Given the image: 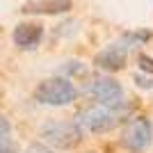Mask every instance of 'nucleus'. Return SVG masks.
Segmentation results:
<instances>
[{
    "label": "nucleus",
    "instance_id": "nucleus-10",
    "mask_svg": "<svg viewBox=\"0 0 153 153\" xmlns=\"http://www.w3.org/2000/svg\"><path fill=\"white\" fill-rule=\"evenodd\" d=\"M137 64H140L142 71H149V73H153V59L149 57V55H140L137 57Z\"/></svg>",
    "mask_w": 153,
    "mask_h": 153
},
{
    "label": "nucleus",
    "instance_id": "nucleus-6",
    "mask_svg": "<svg viewBox=\"0 0 153 153\" xmlns=\"http://www.w3.org/2000/svg\"><path fill=\"white\" fill-rule=\"evenodd\" d=\"M128 48H130V46H128L126 41H121V44H112V46L103 48V51L96 55L94 64L98 66V69H103V71H119V69L126 66Z\"/></svg>",
    "mask_w": 153,
    "mask_h": 153
},
{
    "label": "nucleus",
    "instance_id": "nucleus-8",
    "mask_svg": "<svg viewBox=\"0 0 153 153\" xmlns=\"http://www.w3.org/2000/svg\"><path fill=\"white\" fill-rule=\"evenodd\" d=\"M71 7V0H30L23 5V14H62Z\"/></svg>",
    "mask_w": 153,
    "mask_h": 153
},
{
    "label": "nucleus",
    "instance_id": "nucleus-11",
    "mask_svg": "<svg viewBox=\"0 0 153 153\" xmlns=\"http://www.w3.org/2000/svg\"><path fill=\"white\" fill-rule=\"evenodd\" d=\"M135 82H137V87L142 85L144 89H151V87H153V82H151V80H149V78H144V76H140V73L135 76Z\"/></svg>",
    "mask_w": 153,
    "mask_h": 153
},
{
    "label": "nucleus",
    "instance_id": "nucleus-2",
    "mask_svg": "<svg viewBox=\"0 0 153 153\" xmlns=\"http://www.w3.org/2000/svg\"><path fill=\"white\" fill-rule=\"evenodd\" d=\"M82 130L76 121H48L41 126V137L59 151H71L82 142Z\"/></svg>",
    "mask_w": 153,
    "mask_h": 153
},
{
    "label": "nucleus",
    "instance_id": "nucleus-4",
    "mask_svg": "<svg viewBox=\"0 0 153 153\" xmlns=\"http://www.w3.org/2000/svg\"><path fill=\"white\" fill-rule=\"evenodd\" d=\"M153 140V128H151V121L146 117H135L126 123L121 133V144L128 149L130 153H142L146 151L149 144Z\"/></svg>",
    "mask_w": 153,
    "mask_h": 153
},
{
    "label": "nucleus",
    "instance_id": "nucleus-12",
    "mask_svg": "<svg viewBox=\"0 0 153 153\" xmlns=\"http://www.w3.org/2000/svg\"><path fill=\"white\" fill-rule=\"evenodd\" d=\"M0 153H19V151H16V146H14V144L2 142V144H0Z\"/></svg>",
    "mask_w": 153,
    "mask_h": 153
},
{
    "label": "nucleus",
    "instance_id": "nucleus-7",
    "mask_svg": "<svg viewBox=\"0 0 153 153\" xmlns=\"http://www.w3.org/2000/svg\"><path fill=\"white\" fill-rule=\"evenodd\" d=\"M41 37H44L41 23H19L12 32V39L19 48H37Z\"/></svg>",
    "mask_w": 153,
    "mask_h": 153
},
{
    "label": "nucleus",
    "instance_id": "nucleus-5",
    "mask_svg": "<svg viewBox=\"0 0 153 153\" xmlns=\"http://www.w3.org/2000/svg\"><path fill=\"white\" fill-rule=\"evenodd\" d=\"M89 91H91V96H94L96 101H98V105H108V108L119 105V103H121V98H123L121 85L117 82L114 78H108V76L96 78L94 82H91Z\"/></svg>",
    "mask_w": 153,
    "mask_h": 153
},
{
    "label": "nucleus",
    "instance_id": "nucleus-14",
    "mask_svg": "<svg viewBox=\"0 0 153 153\" xmlns=\"http://www.w3.org/2000/svg\"><path fill=\"white\" fill-rule=\"evenodd\" d=\"M89 153H94V151H89Z\"/></svg>",
    "mask_w": 153,
    "mask_h": 153
},
{
    "label": "nucleus",
    "instance_id": "nucleus-13",
    "mask_svg": "<svg viewBox=\"0 0 153 153\" xmlns=\"http://www.w3.org/2000/svg\"><path fill=\"white\" fill-rule=\"evenodd\" d=\"M27 153H51V151H48L44 144H32V146L27 149Z\"/></svg>",
    "mask_w": 153,
    "mask_h": 153
},
{
    "label": "nucleus",
    "instance_id": "nucleus-9",
    "mask_svg": "<svg viewBox=\"0 0 153 153\" xmlns=\"http://www.w3.org/2000/svg\"><path fill=\"white\" fill-rule=\"evenodd\" d=\"M9 135H12V126H9V121H7L5 117L0 114V144L9 142Z\"/></svg>",
    "mask_w": 153,
    "mask_h": 153
},
{
    "label": "nucleus",
    "instance_id": "nucleus-3",
    "mask_svg": "<svg viewBox=\"0 0 153 153\" xmlns=\"http://www.w3.org/2000/svg\"><path fill=\"white\" fill-rule=\"evenodd\" d=\"M78 89L73 87L69 78H48L44 82H39V87L34 89V98L44 105H69L76 101Z\"/></svg>",
    "mask_w": 153,
    "mask_h": 153
},
{
    "label": "nucleus",
    "instance_id": "nucleus-1",
    "mask_svg": "<svg viewBox=\"0 0 153 153\" xmlns=\"http://www.w3.org/2000/svg\"><path fill=\"white\" fill-rule=\"evenodd\" d=\"M123 117L121 103L114 105V108H108V105H94V108L82 110L80 114L76 117V123L80 126L82 133H108L119 123V119Z\"/></svg>",
    "mask_w": 153,
    "mask_h": 153
}]
</instances>
